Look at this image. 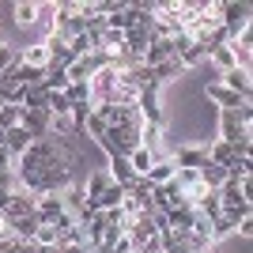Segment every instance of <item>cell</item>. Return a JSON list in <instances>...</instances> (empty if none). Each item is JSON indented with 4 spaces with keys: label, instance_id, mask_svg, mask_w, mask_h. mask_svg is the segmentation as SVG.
I'll return each instance as SVG.
<instances>
[{
    "label": "cell",
    "instance_id": "cell-1",
    "mask_svg": "<svg viewBox=\"0 0 253 253\" xmlns=\"http://www.w3.org/2000/svg\"><path fill=\"white\" fill-rule=\"evenodd\" d=\"M80 163V148L72 136H45L34 140L31 148L15 159V178L23 193L45 197V193H64L72 185V167Z\"/></svg>",
    "mask_w": 253,
    "mask_h": 253
},
{
    "label": "cell",
    "instance_id": "cell-2",
    "mask_svg": "<svg viewBox=\"0 0 253 253\" xmlns=\"http://www.w3.org/2000/svg\"><path fill=\"white\" fill-rule=\"evenodd\" d=\"M19 125L31 132V140L53 136V114L49 110H19Z\"/></svg>",
    "mask_w": 253,
    "mask_h": 253
},
{
    "label": "cell",
    "instance_id": "cell-3",
    "mask_svg": "<svg viewBox=\"0 0 253 253\" xmlns=\"http://www.w3.org/2000/svg\"><path fill=\"white\" fill-rule=\"evenodd\" d=\"M204 159H208V148H201V144H181L178 151H170V163L178 170H201Z\"/></svg>",
    "mask_w": 253,
    "mask_h": 253
},
{
    "label": "cell",
    "instance_id": "cell-4",
    "mask_svg": "<svg viewBox=\"0 0 253 253\" xmlns=\"http://www.w3.org/2000/svg\"><path fill=\"white\" fill-rule=\"evenodd\" d=\"M219 84L227 87V91H234L242 102H253V80H250V68H231V72H223V76H219Z\"/></svg>",
    "mask_w": 253,
    "mask_h": 253
},
{
    "label": "cell",
    "instance_id": "cell-5",
    "mask_svg": "<svg viewBox=\"0 0 253 253\" xmlns=\"http://www.w3.org/2000/svg\"><path fill=\"white\" fill-rule=\"evenodd\" d=\"M242 136H253V132L238 121V114L234 110H219V140L223 144H234V140H242Z\"/></svg>",
    "mask_w": 253,
    "mask_h": 253
},
{
    "label": "cell",
    "instance_id": "cell-6",
    "mask_svg": "<svg viewBox=\"0 0 253 253\" xmlns=\"http://www.w3.org/2000/svg\"><path fill=\"white\" fill-rule=\"evenodd\" d=\"M34 201H38V197H34V193H15V197H11V204L4 211H0V215H4V223L8 219H23V215H34Z\"/></svg>",
    "mask_w": 253,
    "mask_h": 253
},
{
    "label": "cell",
    "instance_id": "cell-7",
    "mask_svg": "<svg viewBox=\"0 0 253 253\" xmlns=\"http://www.w3.org/2000/svg\"><path fill=\"white\" fill-rule=\"evenodd\" d=\"M0 144H4V148H8L11 155L19 159L23 151H27V148L34 144V140H31V132H27L23 125H15V128H8V132H0Z\"/></svg>",
    "mask_w": 253,
    "mask_h": 253
},
{
    "label": "cell",
    "instance_id": "cell-8",
    "mask_svg": "<svg viewBox=\"0 0 253 253\" xmlns=\"http://www.w3.org/2000/svg\"><path fill=\"white\" fill-rule=\"evenodd\" d=\"M106 174H110V181H117V185H125V189H132V185H136V174H132V167H128V159L125 155H114L110 159V170H106Z\"/></svg>",
    "mask_w": 253,
    "mask_h": 253
},
{
    "label": "cell",
    "instance_id": "cell-9",
    "mask_svg": "<svg viewBox=\"0 0 253 253\" xmlns=\"http://www.w3.org/2000/svg\"><path fill=\"white\" fill-rule=\"evenodd\" d=\"M38 11H42V4L38 0H19V4H11V15H15V27H34L38 23Z\"/></svg>",
    "mask_w": 253,
    "mask_h": 253
},
{
    "label": "cell",
    "instance_id": "cell-10",
    "mask_svg": "<svg viewBox=\"0 0 253 253\" xmlns=\"http://www.w3.org/2000/svg\"><path fill=\"white\" fill-rule=\"evenodd\" d=\"M208 98H211L215 106H219V110H238V106H246L242 98L234 95V91H227V87H223L219 80H211V84H208Z\"/></svg>",
    "mask_w": 253,
    "mask_h": 253
},
{
    "label": "cell",
    "instance_id": "cell-11",
    "mask_svg": "<svg viewBox=\"0 0 253 253\" xmlns=\"http://www.w3.org/2000/svg\"><path fill=\"white\" fill-rule=\"evenodd\" d=\"M197 174H201V181H204V185H208L211 193H215V189H219V185H223V181H227V170H223L219 163H211V159H204V167L197 170Z\"/></svg>",
    "mask_w": 253,
    "mask_h": 253
},
{
    "label": "cell",
    "instance_id": "cell-12",
    "mask_svg": "<svg viewBox=\"0 0 253 253\" xmlns=\"http://www.w3.org/2000/svg\"><path fill=\"white\" fill-rule=\"evenodd\" d=\"M174 163H170V159H163V163H155V167L148 170V174H144V181H148L151 189H155V185H167V181H174Z\"/></svg>",
    "mask_w": 253,
    "mask_h": 253
},
{
    "label": "cell",
    "instance_id": "cell-13",
    "mask_svg": "<svg viewBox=\"0 0 253 253\" xmlns=\"http://www.w3.org/2000/svg\"><path fill=\"white\" fill-rule=\"evenodd\" d=\"M125 185H117V181H110V185H106V193H102V197H98V201H91V204H95V208L98 211H110V208H117V204H121V197H125Z\"/></svg>",
    "mask_w": 253,
    "mask_h": 253
},
{
    "label": "cell",
    "instance_id": "cell-14",
    "mask_svg": "<svg viewBox=\"0 0 253 253\" xmlns=\"http://www.w3.org/2000/svg\"><path fill=\"white\" fill-rule=\"evenodd\" d=\"M128 167H132V174H136V178H144V174L155 167V159H151V151L140 144L136 151H128Z\"/></svg>",
    "mask_w": 253,
    "mask_h": 253
},
{
    "label": "cell",
    "instance_id": "cell-15",
    "mask_svg": "<svg viewBox=\"0 0 253 253\" xmlns=\"http://www.w3.org/2000/svg\"><path fill=\"white\" fill-rule=\"evenodd\" d=\"M208 61L211 64H215V72H231V68H238V61H234V49H231V45H219V49H211L208 53Z\"/></svg>",
    "mask_w": 253,
    "mask_h": 253
},
{
    "label": "cell",
    "instance_id": "cell-16",
    "mask_svg": "<svg viewBox=\"0 0 253 253\" xmlns=\"http://www.w3.org/2000/svg\"><path fill=\"white\" fill-rule=\"evenodd\" d=\"M106 185H110V174H106V170H95V174L87 178V185H84L87 201H98V197L106 193Z\"/></svg>",
    "mask_w": 253,
    "mask_h": 253
},
{
    "label": "cell",
    "instance_id": "cell-17",
    "mask_svg": "<svg viewBox=\"0 0 253 253\" xmlns=\"http://www.w3.org/2000/svg\"><path fill=\"white\" fill-rule=\"evenodd\" d=\"M208 159H211V163H219V167H227V163L234 159V148H231V144H223V140H211V144H208Z\"/></svg>",
    "mask_w": 253,
    "mask_h": 253
},
{
    "label": "cell",
    "instance_id": "cell-18",
    "mask_svg": "<svg viewBox=\"0 0 253 253\" xmlns=\"http://www.w3.org/2000/svg\"><path fill=\"white\" fill-rule=\"evenodd\" d=\"M45 110H49L53 117H68V114H72V102L64 98V91H61V95H45Z\"/></svg>",
    "mask_w": 253,
    "mask_h": 253
},
{
    "label": "cell",
    "instance_id": "cell-19",
    "mask_svg": "<svg viewBox=\"0 0 253 253\" xmlns=\"http://www.w3.org/2000/svg\"><path fill=\"white\" fill-rule=\"evenodd\" d=\"M64 98H68L72 106L91 102V84H68V87H64Z\"/></svg>",
    "mask_w": 253,
    "mask_h": 253
},
{
    "label": "cell",
    "instance_id": "cell-20",
    "mask_svg": "<svg viewBox=\"0 0 253 253\" xmlns=\"http://www.w3.org/2000/svg\"><path fill=\"white\" fill-rule=\"evenodd\" d=\"M223 219L231 223V227H238V223H246V219H250V201L234 204V208H223Z\"/></svg>",
    "mask_w": 253,
    "mask_h": 253
},
{
    "label": "cell",
    "instance_id": "cell-21",
    "mask_svg": "<svg viewBox=\"0 0 253 253\" xmlns=\"http://www.w3.org/2000/svg\"><path fill=\"white\" fill-rule=\"evenodd\" d=\"M106 128H110V125H106V117H102V114H95V110H91V117H87V125H84V132H87V136H91V140H98V136H102V132H106Z\"/></svg>",
    "mask_w": 253,
    "mask_h": 253
},
{
    "label": "cell",
    "instance_id": "cell-22",
    "mask_svg": "<svg viewBox=\"0 0 253 253\" xmlns=\"http://www.w3.org/2000/svg\"><path fill=\"white\" fill-rule=\"evenodd\" d=\"M19 125V106H0V132Z\"/></svg>",
    "mask_w": 253,
    "mask_h": 253
},
{
    "label": "cell",
    "instance_id": "cell-23",
    "mask_svg": "<svg viewBox=\"0 0 253 253\" xmlns=\"http://www.w3.org/2000/svg\"><path fill=\"white\" fill-rule=\"evenodd\" d=\"M231 234H234V227L223 219V215H219V219H211V246L223 242V238H231Z\"/></svg>",
    "mask_w": 253,
    "mask_h": 253
},
{
    "label": "cell",
    "instance_id": "cell-24",
    "mask_svg": "<svg viewBox=\"0 0 253 253\" xmlns=\"http://www.w3.org/2000/svg\"><path fill=\"white\" fill-rule=\"evenodd\" d=\"M34 246H57V227H38L34 231Z\"/></svg>",
    "mask_w": 253,
    "mask_h": 253
},
{
    "label": "cell",
    "instance_id": "cell-25",
    "mask_svg": "<svg viewBox=\"0 0 253 253\" xmlns=\"http://www.w3.org/2000/svg\"><path fill=\"white\" fill-rule=\"evenodd\" d=\"M106 250H110V253H136V246H132V238H128V234H121V238H114Z\"/></svg>",
    "mask_w": 253,
    "mask_h": 253
},
{
    "label": "cell",
    "instance_id": "cell-26",
    "mask_svg": "<svg viewBox=\"0 0 253 253\" xmlns=\"http://www.w3.org/2000/svg\"><path fill=\"white\" fill-rule=\"evenodd\" d=\"M15 57H19V53L11 49V45H4V42H0V72H4V68H8V64L15 61Z\"/></svg>",
    "mask_w": 253,
    "mask_h": 253
},
{
    "label": "cell",
    "instance_id": "cell-27",
    "mask_svg": "<svg viewBox=\"0 0 253 253\" xmlns=\"http://www.w3.org/2000/svg\"><path fill=\"white\" fill-rule=\"evenodd\" d=\"M4 170H15V155H11V151L0 144V174H4Z\"/></svg>",
    "mask_w": 253,
    "mask_h": 253
},
{
    "label": "cell",
    "instance_id": "cell-28",
    "mask_svg": "<svg viewBox=\"0 0 253 253\" xmlns=\"http://www.w3.org/2000/svg\"><path fill=\"white\" fill-rule=\"evenodd\" d=\"M57 253H95L91 246H57Z\"/></svg>",
    "mask_w": 253,
    "mask_h": 253
},
{
    "label": "cell",
    "instance_id": "cell-29",
    "mask_svg": "<svg viewBox=\"0 0 253 253\" xmlns=\"http://www.w3.org/2000/svg\"><path fill=\"white\" fill-rule=\"evenodd\" d=\"M11 253H38V246H34V242H19V238H15V250H11Z\"/></svg>",
    "mask_w": 253,
    "mask_h": 253
},
{
    "label": "cell",
    "instance_id": "cell-30",
    "mask_svg": "<svg viewBox=\"0 0 253 253\" xmlns=\"http://www.w3.org/2000/svg\"><path fill=\"white\" fill-rule=\"evenodd\" d=\"M234 231L242 234V238H253V219H246V223H238V227H234Z\"/></svg>",
    "mask_w": 253,
    "mask_h": 253
},
{
    "label": "cell",
    "instance_id": "cell-31",
    "mask_svg": "<svg viewBox=\"0 0 253 253\" xmlns=\"http://www.w3.org/2000/svg\"><path fill=\"white\" fill-rule=\"evenodd\" d=\"M174 238H178V234H174ZM163 253H193V250H189V246H185V242H174V246H167V250H163Z\"/></svg>",
    "mask_w": 253,
    "mask_h": 253
}]
</instances>
